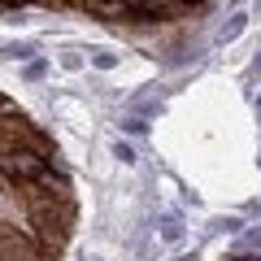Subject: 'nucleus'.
Returning <instances> with one entry per match:
<instances>
[{"instance_id": "nucleus-3", "label": "nucleus", "mask_w": 261, "mask_h": 261, "mask_svg": "<svg viewBox=\"0 0 261 261\" xmlns=\"http://www.w3.org/2000/svg\"><path fill=\"white\" fill-rule=\"evenodd\" d=\"M248 18H252V13H231V18H222V27L214 31V44H231V39H240L244 31H248Z\"/></svg>"}, {"instance_id": "nucleus-9", "label": "nucleus", "mask_w": 261, "mask_h": 261, "mask_svg": "<svg viewBox=\"0 0 261 261\" xmlns=\"http://www.w3.org/2000/svg\"><path fill=\"white\" fill-rule=\"evenodd\" d=\"M61 65H65V70H83V53H79V48H65V53H61Z\"/></svg>"}, {"instance_id": "nucleus-13", "label": "nucleus", "mask_w": 261, "mask_h": 261, "mask_svg": "<svg viewBox=\"0 0 261 261\" xmlns=\"http://www.w3.org/2000/svg\"><path fill=\"white\" fill-rule=\"evenodd\" d=\"M252 74H261V48H257V57H252Z\"/></svg>"}, {"instance_id": "nucleus-18", "label": "nucleus", "mask_w": 261, "mask_h": 261, "mask_svg": "<svg viewBox=\"0 0 261 261\" xmlns=\"http://www.w3.org/2000/svg\"><path fill=\"white\" fill-rule=\"evenodd\" d=\"M187 5H205V0H187Z\"/></svg>"}, {"instance_id": "nucleus-7", "label": "nucleus", "mask_w": 261, "mask_h": 261, "mask_svg": "<svg viewBox=\"0 0 261 261\" xmlns=\"http://www.w3.org/2000/svg\"><path fill=\"white\" fill-rule=\"evenodd\" d=\"M122 130H126V135H144V130H148V118H140V113H122Z\"/></svg>"}, {"instance_id": "nucleus-15", "label": "nucleus", "mask_w": 261, "mask_h": 261, "mask_svg": "<svg viewBox=\"0 0 261 261\" xmlns=\"http://www.w3.org/2000/svg\"><path fill=\"white\" fill-rule=\"evenodd\" d=\"M252 18H261V0H252Z\"/></svg>"}, {"instance_id": "nucleus-4", "label": "nucleus", "mask_w": 261, "mask_h": 261, "mask_svg": "<svg viewBox=\"0 0 261 261\" xmlns=\"http://www.w3.org/2000/svg\"><path fill=\"white\" fill-rule=\"evenodd\" d=\"M157 109H161V92L157 87H148V92H140V96L126 100V113H140V118H152Z\"/></svg>"}, {"instance_id": "nucleus-19", "label": "nucleus", "mask_w": 261, "mask_h": 261, "mask_svg": "<svg viewBox=\"0 0 261 261\" xmlns=\"http://www.w3.org/2000/svg\"><path fill=\"white\" fill-rule=\"evenodd\" d=\"M257 113H261V96H257Z\"/></svg>"}, {"instance_id": "nucleus-17", "label": "nucleus", "mask_w": 261, "mask_h": 261, "mask_svg": "<svg viewBox=\"0 0 261 261\" xmlns=\"http://www.w3.org/2000/svg\"><path fill=\"white\" fill-rule=\"evenodd\" d=\"M235 261H257V257H235Z\"/></svg>"}, {"instance_id": "nucleus-20", "label": "nucleus", "mask_w": 261, "mask_h": 261, "mask_svg": "<svg viewBox=\"0 0 261 261\" xmlns=\"http://www.w3.org/2000/svg\"><path fill=\"white\" fill-rule=\"evenodd\" d=\"M92 261H100V257H92Z\"/></svg>"}, {"instance_id": "nucleus-1", "label": "nucleus", "mask_w": 261, "mask_h": 261, "mask_svg": "<svg viewBox=\"0 0 261 261\" xmlns=\"http://www.w3.org/2000/svg\"><path fill=\"white\" fill-rule=\"evenodd\" d=\"M48 170V148L35 144H18V148H0V174H9L13 183H31Z\"/></svg>"}, {"instance_id": "nucleus-6", "label": "nucleus", "mask_w": 261, "mask_h": 261, "mask_svg": "<svg viewBox=\"0 0 261 261\" xmlns=\"http://www.w3.org/2000/svg\"><path fill=\"white\" fill-rule=\"evenodd\" d=\"M87 61H92L96 70H113V65L122 61V53H113V48H96V53L87 57Z\"/></svg>"}, {"instance_id": "nucleus-5", "label": "nucleus", "mask_w": 261, "mask_h": 261, "mask_svg": "<svg viewBox=\"0 0 261 261\" xmlns=\"http://www.w3.org/2000/svg\"><path fill=\"white\" fill-rule=\"evenodd\" d=\"M161 240H166V244H178V240H183V214H161Z\"/></svg>"}, {"instance_id": "nucleus-16", "label": "nucleus", "mask_w": 261, "mask_h": 261, "mask_svg": "<svg viewBox=\"0 0 261 261\" xmlns=\"http://www.w3.org/2000/svg\"><path fill=\"white\" fill-rule=\"evenodd\" d=\"M0 5H27V0H0Z\"/></svg>"}, {"instance_id": "nucleus-10", "label": "nucleus", "mask_w": 261, "mask_h": 261, "mask_svg": "<svg viewBox=\"0 0 261 261\" xmlns=\"http://www.w3.org/2000/svg\"><path fill=\"white\" fill-rule=\"evenodd\" d=\"M113 157H118V161H126V166H135V148H130L126 140H118V144H113Z\"/></svg>"}, {"instance_id": "nucleus-14", "label": "nucleus", "mask_w": 261, "mask_h": 261, "mask_svg": "<svg viewBox=\"0 0 261 261\" xmlns=\"http://www.w3.org/2000/svg\"><path fill=\"white\" fill-rule=\"evenodd\" d=\"M35 5H53V9H61V5H65V0H35Z\"/></svg>"}, {"instance_id": "nucleus-12", "label": "nucleus", "mask_w": 261, "mask_h": 261, "mask_svg": "<svg viewBox=\"0 0 261 261\" xmlns=\"http://www.w3.org/2000/svg\"><path fill=\"white\" fill-rule=\"evenodd\" d=\"M122 5H126V9H144V5H148V0H122Z\"/></svg>"}, {"instance_id": "nucleus-8", "label": "nucleus", "mask_w": 261, "mask_h": 261, "mask_svg": "<svg viewBox=\"0 0 261 261\" xmlns=\"http://www.w3.org/2000/svg\"><path fill=\"white\" fill-rule=\"evenodd\" d=\"M214 231L218 235H240L244 231V218H214Z\"/></svg>"}, {"instance_id": "nucleus-2", "label": "nucleus", "mask_w": 261, "mask_h": 261, "mask_svg": "<svg viewBox=\"0 0 261 261\" xmlns=\"http://www.w3.org/2000/svg\"><path fill=\"white\" fill-rule=\"evenodd\" d=\"M0 231H22V235H35V231H31L27 192H22V183H13L9 174H0Z\"/></svg>"}, {"instance_id": "nucleus-11", "label": "nucleus", "mask_w": 261, "mask_h": 261, "mask_svg": "<svg viewBox=\"0 0 261 261\" xmlns=\"http://www.w3.org/2000/svg\"><path fill=\"white\" fill-rule=\"evenodd\" d=\"M240 235H244V240H240L244 248H261V226H252V231H240Z\"/></svg>"}]
</instances>
